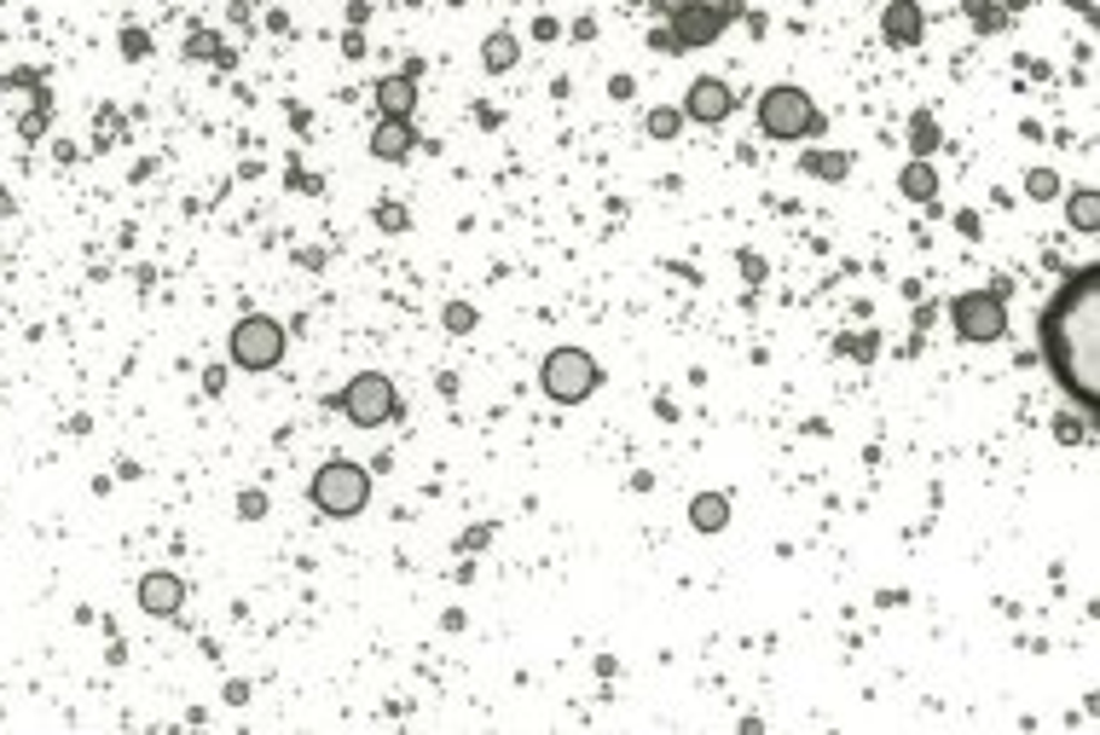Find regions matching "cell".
Segmentation results:
<instances>
[{"label":"cell","instance_id":"cell-3","mask_svg":"<svg viewBox=\"0 0 1100 735\" xmlns=\"http://www.w3.org/2000/svg\"><path fill=\"white\" fill-rule=\"evenodd\" d=\"M759 134L765 139H782V145L817 139L823 134V110H817V99H811L805 87L776 81V87H765V94H759Z\"/></svg>","mask_w":1100,"mask_h":735},{"label":"cell","instance_id":"cell-17","mask_svg":"<svg viewBox=\"0 0 1100 735\" xmlns=\"http://www.w3.org/2000/svg\"><path fill=\"white\" fill-rule=\"evenodd\" d=\"M1065 220H1071V232H1083V238H1094L1100 232V192L1094 186H1078L1065 197Z\"/></svg>","mask_w":1100,"mask_h":735},{"label":"cell","instance_id":"cell-26","mask_svg":"<svg viewBox=\"0 0 1100 735\" xmlns=\"http://www.w3.org/2000/svg\"><path fill=\"white\" fill-rule=\"evenodd\" d=\"M376 220H383V232H405V209H400V203H383Z\"/></svg>","mask_w":1100,"mask_h":735},{"label":"cell","instance_id":"cell-21","mask_svg":"<svg viewBox=\"0 0 1100 735\" xmlns=\"http://www.w3.org/2000/svg\"><path fill=\"white\" fill-rule=\"evenodd\" d=\"M1060 192H1065V186H1060L1054 168H1031V174H1025V197H1031V203H1054Z\"/></svg>","mask_w":1100,"mask_h":735},{"label":"cell","instance_id":"cell-5","mask_svg":"<svg viewBox=\"0 0 1100 735\" xmlns=\"http://www.w3.org/2000/svg\"><path fill=\"white\" fill-rule=\"evenodd\" d=\"M336 411L354 429H389L394 418H400V389H394V376H383V371H360V376H347L342 382V394H336Z\"/></svg>","mask_w":1100,"mask_h":735},{"label":"cell","instance_id":"cell-23","mask_svg":"<svg viewBox=\"0 0 1100 735\" xmlns=\"http://www.w3.org/2000/svg\"><path fill=\"white\" fill-rule=\"evenodd\" d=\"M446 331L452 336H470L475 331V307L470 302H446Z\"/></svg>","mask_w":1100,"mask_h":735},{"label":"cell","instance_id":"cell-19","mask_svg":"<svg viewBox=\"0 0 1100 735\" xmlns=\"http://www.w3.org/2000/svg\"><path fill=\"white\" fill-rule=\"evenodd\" d=\"M962 12L973 18L979 36H996V29H1008V7H1002V0H962Z\"/></svg>","mask_w":1100,"mask_h":735},{"label":"cell","instance_id":"cell-8","mask_svg":"<svg viewBox=\"0 0 1100 735\" xmlns=\"http://www.w3.org/2000/svg\"><path fill=\"white\" fill-rule=\"evenodd\" d=\"M950 325L962 342H1002L1008 336V307H1002V290H962L950 302Z\"/></svg>","mask_w":1100,"mask_h":735},{"label":"cell","instance_id":"cell-25","mask_svg":"<svg viewBox=\"0 0 1100 735\" xmlns=\"http://www.w3.org/2000/svg\"><path fill=\"white\" fill-rule=\"evenodd\" d=\"M122 52H128V58H145V52H151V36H145V29H128V36H122Z\"/></svg>","mask_w":1100,"mask_h":735},{"label":"cell","instance_id":"cell-12","mask_svg":"<svg viewBox=\"0 0 1100 735\" xmlns=\"http://www.w3.org/2000/svg\"><path fill=\"white\" fill-rule=\"evenodd\" d=\"M881 36H886L892 47H915V41L926 36L921 0H886V7H881Z\"/></svg>","mask_w":1100,"mask_h":735},{"label":"cell","instance_id":"cell-27","mask_svg":"<svg viewBox=\"0 0 1100 735\" xmlns=\"http://www.w3.org/2000/svg\"><path fill=\"white\" fill-rule=\"evenodd\" d=\"M1002 7H1008V12H1025V7H1031V0H1002Z\"/></svg>","mask_w":1100,"mask_h":735},{"label":"cell","instance_id":"cell-22","mask_svg":"<svg viewBox=\"0 0 1100 735\" xmlns=\"http://www.w3.org/2000/svg\"><path fill=\"white\" fill-rule=\"evenodd\" d=\"M805 168L823 174V180H846V174H852V157H846V151H834V157L817 151V157H805Z\"/></svg>","mask_w":1100,"mask_h":735},{"label":"cell","instance_id":"cell-7","mask_svg":"<svg viewBox=\"0 0 1100 735\" xmlns=\"http://www.w3.org/2000/svg\"><path fill=\"white\" fill-rule=\"evenodd\" d=\"M284 347H289V336H284L278 318H267V313H244L238 325H232V336H226V354H232V365H238V371H273V365H284Z\"/></svg>","mask_w":1100,"mask_h":735},{"label":"cell","instance_id":"cell-4","mask_svg":"<svg viewBox=\"0 0 1100 735\" xmlns=\"http://www.w3.org/2000/svg\"><path fill=\"white\" fill-rule=\"evenodd\" d=\"M597 382H602V365H597V354H586V347H550L539 360V389L557 405H586L597 394Z\"/></svg>","mask_w":1100,"mask_h":735},{"label":"cell","instance_id":"cell-6","mask_svg":"<svg viewBox=\"0 0 1100 735\" xmlns=\"http://www.w3.org/2000/svg\"><path fill=\"white\" fill-rule=\"evenodd\" d=\"M655 12L660 18H672V41H678V52L684 47H713L724 29H730V18L741 12V0H655Z\"/></svg>","mask_w":1100,"mask_h":735},{"label":"cell","instance_id":"cell-10","mask_svg":"<svg viewBox=\"0 0 1100 735\" xmlns=\"http://www.w3.org/2000/svg\"><path fill=\"white\" fill-rule=\"evenodd\" d=\"M180 608H186V579L180 574H168V568L139 574V614H151V620H174Z\"/></svg>","mask_w":1100,"mask_h":735},{"label":"cell","instance_id":"cell-14","mask_svg":"<svg viewBox=\"0 0 1100 735\" xmlns=\"http://www.w3.org/2000/svg\"><path fill=\"white\" fill-rule=\"evenodd\" d=\"M689 527L695 533H724V527H730V498L724 492H695L689 498Z\"/></svg>","mask_w":1100,"mask_h":735},{"label":"cell","instance_id":"cell-9","mask_svg":"<svg viewBox=\"0 0 1100 735\" xmlns=\"http://www.w3.org/2000/svg\"><path fill=\"white\" fill-rule=\"evenodd\" d=\"M678 110H684V122L718 128V122H730V110H736V87L724 81V76H695Z\"/></svg>","mask_w":1100,"mask_h":735},{"label":"cell","instance_id":"cell-24","mask_svg":"<svg viewBox=\"0 0 1100 735\" xmlns=\"http://www.w3.org/2000/svg\"><path fill=\"white\" fill-rule=\"evenodd\" d=\"M1083 434H1089V429H1083V418H1065V411L1054 418V440H1065V447H1078Z\"/></svg>","mask_w":1100,"mask_h":735},{"label":"cell","instance_id":"cell-18","mask_svg":"<svg viewBox=\"0 0 1100 735\" xmlns=\"http://www.w3.org/2000/svg\"><path fill=\"white\" fill-rule=\"evenodd\" d=\"M939 145H944L939 116H933V110H915V116H910V151H915V157H933Z\"/></svg>","mask_w":1100,"mask_h":735},{"label":"cell","instance_id":"cell-28","mask_svg":"<svg viewBox=\"0 0 1100 735\" xmlns=\"http://www.w3.org/2000/svg\"><path fill=\"white\" fill-rule=\"evenodd\" d=\"M0 7H7V0H0Z\"/></svg>","mask_w":1100,"mask_h":735},{"label":"cell","instance_id":"cell-15","mask_svg":"<svg viewBox=\"0 0 1100 735\" xmlns=\"http://www.w3.org/2000/svg\"><path fill=\"white\" fill-rule=\"evenodd\" d=\"M897 192H904L910 203H933V197H939V168H933V157H910L904 174H897Z\"/></svg>","mask_w":1100,"mask_h":735},{"label":"cell","instance_id":"cell-13","mask_svg":"<svg viewBox=\"0 0 1100 735\" xmlns=\"http://www.w3.org/2000/svg\"><path fill=\"white\" fill-rule=\"evenodd\" d=\"M371 99L383 116H412L418 110V70H400V76H383L371 87Z\"/></svg>","mask_w":1100,"mask_h":735},{"label":"cell","instance_id":"cell-11","mask_svg":"<svg viewBox=\"0 0 1100 735\" xmlns=\"http://www.w3.org/2000/svg\"><path fill=\"white\" fill-rule=\"evenodd\" d=\"M412 151H418L412 116H383V122L371 128V157H376V163H405Z\"/></svg>","mask_w":1100,"mask_h":735},{"label":"cell","instance_id":"cell-2","mask_svg":"<svg viewBox=\"0 0 1100 735\" xmlns=\"http://www.w3.org/2000/svg\"><path fill=\"white\" fill-rule=\"evenodd\" d=\"M307 504H313L318 516H331V521H354V516L371 504V469L354 463V458L318 463L313 481H307Z\"/></svg>","mask_w":1100,"mask_h":735},{"label":"cell","instance_id":"cell-1","mask_svg":"<svg viewBox=\"0 0 1100 735\" xmlns=\"http://www.w3.org/2000/svg\"><path fill=\"white\" fill-rule=\"evenodd\" d=\"M1042 360H1049L1054 382L1078 400L1083 411L1100 405V267L1071 273L1054 302L1042 307Z\"/></svg>","mask_w":1100,"mask_h":735},{"label":"cell","instance_id":"cell-16","mask_svg":"<svg viewBox=\"0 0 1100 735\" xmlns=\"http://www.w3.org/2000/svg\"><path fill=\"white\" fill-rule=\"evenodd\" d=\"M521 65V41L510 36V29H492V36L481 41V70L487 76H504V70H515Z\"/></svg>","mask_w":1100,"mask_h":735},{"label":"cell","instance_id":"cell-20","mask_svg":"<svg viewBox=\"0 0 1100 735\" xmlns=\"http://www.w3.org/2000/svg\"><path fill=\"white\" fill-rule=\"evenodd\" d=\"M644 128H649V139H678V134H684V110L660 105V110H649V116H644Z\"/></svg>","mask_w":1100,"mask_h":735}]
</instances>
